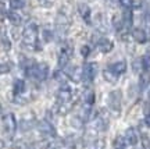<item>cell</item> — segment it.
Masks as SVG:
<instances>
[{"label":"cell","instance_id":"836d02e7","mask_svg":"<svg viewBox=\"0 0 150 149\" xmlns=\"http://www.w3.org/2000/svg\"><path fill=\"white\" fill-rule=\"evenodd\" d=\"M120 3L124 9H131L134 6V0H120Z\"/></svg>","mask_w":150,"mask_h":149},{"label":"cell","instance_id":"1f68e13d","mask_svg":"<svg viewBox=\"0 0 150 149\" xmlns=\"http://www.w3.org/2000/svg\"><path fill=\"white\" fill-rule=\"evenodd\" d=\"M106 148V141L103 138H97L95 141V149H104Z\"/></svg>","mask_w":150,"mask_h":149},{"label":"cell","instance_id":"8d00e7d4","mask_svg":"<svg viewBox=\"0 0 150 149\" xmlns=\"http://www.w3.org/2000/svg\"><path fill=\"white\" fill-rule=\"evenodd\" d=\"M145 123H146V125H147V127H150V114H147V116H146Z\"/></svg>","mask_w":150,"mask_h":149},{"label":"cell","instance_id":"2e32d148","mask_svg":"<svg viewBox=\"0 0 150 149\" xmlns=\"http://www.w3.org/2000/svg\"><path fill=\"white\" fill-rule=\"evenodd\" d=\"M31 99H32V95H31L29 91H24L20 95L13 96V102L17 103V105H25L28 102H31Z\"/></svg>","mask_w":150,"mask_h":149},{"label":"cell","instance_id":"44dd1931","mask_svg":"<svg viewBox=\"0 0 150 149\" xmlns=\"http://www.w3.org/2000/svg\"><path fill=\"white\" fill-rule=\"evenodd\" d=\"M72 102H67V103H57V113L60 116H67L68 113L72 110Z\"/></svg>","mask_w":150,"mask_h":149},{"label":"cell","instance_id":"484cf974","mask_svg":"<svg viewBox=\"0 0 150 149\" xmlns=\"http://www.w3.org/2000/svg\"><path fill=\"white\" fill-rule=\"evenodd\" d=\"M127 146H129V145L127 144L124 137H117L114 139V148L115 149H127Z\"/></svg>","mask_w":150,"mask_h":149},{"label":"cell","instance_id":"e575fe53","mask_svg":"<svg viewBox=\"0 0 150 149\" xmlns=\"http://www.w3.org/2000/svg\"><path fill=\"white\" fill-rule=\"evenodd\" d=\"M81 54H82L83 57H88V56L91 54V48H89L88 45H85V46H82V48H81Z\"/></svg>","mask_w":150,"mask_h":149},{"label":"cell","instance_id":"f35d334b","mask_svg":"<svg viewBox=\"0 0 150 149\" xmlns=\"http://www.w3.org/2000/svg\"><path fill=\"white\" fill-rule=\"evenodd\" d=\"M0 110H1V106H0Z\"/></svg>","mask_w":150,"mask_h":149},{"label":"cell","instance_id":"f1b7e54d","mask_svg":"<svg viewBox=\"0 0 150 149\" xmlns=\"http://www.w3.org/2000/svg\"><path fill=\"white\" fill-rule=\"evenodd\" d=\"M140 64H142L143 71H150V54H145L140 59Z\"/></svg>","mask_w":150,"mask_h":149},{"label":"cell","instance_id":"52a82bcc","mask_svg":"<svg viewBox=\"0 0 150 149\" xmlns=\"http://www.w3.org/2000/svg\"><path fill=\"white\" fill-rule=\"evenodd\" d=\"M82 74H83V81L88 82V84H91L97 74V64L96 63H85V66L82 67Z\"/></svg>","mask_w":150,"mask_h":149},{"label":"cell","instance_id":"83f0119b","mask_svg":"<svg viewBox=\"0 0 150 149\" xmlns=\"http://www.w3.org/2000/svg\"><path fill=\"white\" fill-rule=\"evenodd\" d=\"M83 120L81 118V116H74V117L71 118V125L74 128H78V130H81V128L83 127Z\"/></svg>","mask_w":150,"mask_h":149},{"label":"cell","instance_id":"5b68a950","mask_svg":"<svg viewBox=\"0 0 150 149\" xmlns=\"http://www.w3.org/2000/svg\"><path fill=\"white\" fill-rule=\"evenodd\" d=\"M38 131L40 133L42 137H46V138L56 137V128L53 127V124L49 120H42V121L38 123Z\"/></svg>","mask_w":150,"mask_h":149},{"label":"cell","instance_id":"30bf717a","mask_svg":"<svg viewBox=\"0 0 150 149\" xmlns=\"http://www.w3.org/2000/svg\"><path fill=\"white\" fill-rule=\"evenodd\" d=\"M124 138H125V141H127V144L129 145V146H134V145H136L138 142H139V131L136 130L135 127H129L127 131H125V135H124Z\"/></svg>","mask_w":150,"mask_h":149},{"label":"cell","instance_id":"9a60e30c","mask_svg":"<svg viewBox=\"0 0 150 149\" xmlns=\"http://www.w3.org/2000/svg\"><path fill=\"white\" fill-rule=\"evenodd\" d=\"M33 123H35V116L32 113L29 114H25L24 117L21 118V130L22 131H28L33 127Z\"/></svg>","mask_w":150,"mask_h":149},{"label":"cell","instance_id":"d6986e66","mask_svg":"<svg viewBox=\"0 0 150 149\" xmlns=\"http://www.w3.org/2000/svg\"><path fill=\"white\" fill-rule=\"evenodd\" d=\"M132 22H134V17H132V10L131 9H125L122 16V24L125 29H129L132 27Z\"/></svg>","mask_w":150,"mask_h":149},{"label":"cell","instance_id":"ac0fdd59","mask_svg":"<svg viewBox=\"0 0 150 149\" xmlns=\"http://www.w3.org/2000/svg\"><path fill=\"white\" fill-rule=\"evenodd\" d=\"M24 91H27V85H25V81L18 80V78H17V80L14 81V84H13V96L20 95V93H22Z\"/></svg>","mask_w":150,"mask_h":149},{"label":"cell","instance_id":"8fae6325","mask_svg":"<svg viewBox=\"0 0 150 149\" xmlns=\"http://www.w3.org/2000/svg\"><path fill=\"white\" fill-rule=\"evenodd\" d=\"M65 75L70 78L71 81H74V82H81V81H83V74H82V68L81 67H71L70 71H67Z\"/></svg>","mask_w":150,"mask_h":149},{"label":"cell","instance_id":"4316f807","mask_svg":"<svg viewBox=\"0 0 150 149\" xmlns=\"http://www.w3.org/2000/svg\"><path fill=\"white\" fill-rule=\"evenodd\" d=\"M8 6L10 0H0V16H7L8 14Z\"/></svg>","mask_w":150,"mask_h":149},{"label":"cell","instance_id":"d590c367","mask_svg":"<svg viewBox=\"0 0 150 149\" xmlns=\"http://www.w3.org/2000/svg\"><path fill=\"white\" fill-rule=\"evenodd\" d=\"M42 149H57V145H56V142H54V141H47L46 144L43 145Z\"/></svg>","mask_w":150,"mask_h":149},{"label":"cell","instance_id":"4dcf8cb0","mask_svg":"<svg viewBox=\"0 0 150 149\" xmlns=\"http://www.w3.org/2000/svg\"><path fill=\"white\" fill-rule=\"evenodd\" d=\"M11 71V64L7 63V61H3L0 60V74H7Z\"/></svg>","mask_w":150,"mask_h":149},{"label":"cell","instance_id":"3957f363","mask_svg":"<svg viewBox=\"0 0 150 149\" xmlns=\"http://www.w3.org/2000/svg\"><path fill=\"white\" fill-rule=\"evenodd\" d=\"M3 130L7 138H13L17 131V120L13 113H7L3 116Z\"/></svg>","mask_w":150,"mask_h":149},{"label":"cell","instance_id":"5bb4252c","mask_svg":"<svg viewBox=\"0 0 150 149\" xmlns=\"http://www.w3.org/2000/svg\"><path fill=\"white\" fill-rule=\"evenodd\" d=\"M132 38H134L135 42H138V43L147 42V34H146V31L142 29V28H135L134 31H132Z\"/></svg>","mask_w":150,"mask_h":149},{"label":"cell","instance_id":"7a4b0ae2","mask_svg":"<svg viewBox=\"0 0 150 149\" xmlns=\"http://www.w3.org/2000/svg\"><path fill=\"white\" fill-rule=\"evenodd\" d=\"M25 74L31 78V80L36 81V82H42L47 78L49 75V66L46 63H32L25 68Z\"/></svg>","mask_w":150,"mask_h":149},{"label":"cell","instance_id":"74e56055","mask_svg":"<svg viewBox=\"0 0 150 149\" xmlns=\"http://www.w3.org/2000/svg\"><path fill=\"white\" fill-rule=\"evenodd\" d=\"M0 149H4V141L0 139Z\"/></svg>","mask_w":150,"mask_h":149},{"label":"cell","instance_id":"6da1fadb","mask_svg":"<svg viewBox=\"0 0 150 149\" xmlns=\"http://www.w3.org/2000/svg\"><path fill=\"white\" fill-rule=\"evenodd\" d=\"M39 28L35 22H29L27 27L24 28V31H22V42L21 45L24 46L25 49L28 50H40L39 48Z\"/></svg>","mask_w":150,"mask_h":149},{"label":"cell","instance_id":"603a6c76","mask_svg":"<svg viewBox=\"0 0 150 149\" xmlns=\"http://www.w3.org/2000/svg\"><path fill=\"white\" fill-rule=\"evenodd\" d=\"M150 84V71H143L139 77V86L140 89H146Z\"/></svg>","mask_w":150,"mask_h":149},{"label":"cell","instance_id":"7c38bea8","mask_svg":"<svg viewBox=\"0 0 150 149\" xmlns=\"http://www.w3.org/2000/svg\"><path fill=\"white\" fill-rule=\"evenodd\" d=\"M78 11H79L82 20H83L86 24H91V16H92L91 7L88 4H85V3H81V4L78 6Z\"/></svg>","mask_w":150,"mask_h":149},{"label":"cell","instance_id":"cb8c5ba5","mask_svg":"<svg viewBox=\"0 0 150 149\" xmlns=\"http://www.w3.org/2000/svg\"><path fill=\"white\" fill-rule=\"evenodd\" d=\"M7 17H8V20H10L11 24H14L16 27H18V25L22 24V16H20V14L16 13V11H8Z\"/></svg>","mask_w":150,"mask_h":149},{"label":"cell","instance_id":"ba28073f","mask_svg":"<svg viewBox=\"0 0 150 149\" xmlns=\"http://www.w3.org/2000/svg\"><path fill=\"white\" fill-rule=\"evenodd\" d=\"M57 102L59 103L72 102V89L67 84H63L57 91Z\"/></svg>","mask_w":150,"mask_h":149},{"label":"cell","instance_id":"8992f818","mask_svg":"<svg viewBox=\"0 0 150 149\" xmlns=\"http://www.w3.org/2000/svg\"><path fill=\"white\" fill-rule=\"evenodd\" d=\"M68 27H70V20L67 18V16H64V14H59L57 21H56V32H57V35H59L61 39L67 35Z\"/></svg>","mask_w":150,"mask_h":149},{"label":"cell","instance_id":"e0dca14e","mask_svg":"<svg viewBox=\"0 0 150 149\" xmlns=\"http://www.w3.org/2000/svg\"><path fill=\"white\" fill-rule=\"evenodd\" d=\"M0 41H1V45L4 46L6 50H10V48H11V41L8 39L7 29H6L4 25H1V27H0Z\"/></svg>","mask_w":150,"mask_h":149},{"label":"cell","instance_id":"d4e9b609","mask_svg":"<svg viewBox=\"0 0 150 149\" xmlns=\"http://www.w3.org/2000/svg\"><path fill=\"white\" fill-rule=\"evenodd\" d=\"M83 102H85V105H88V106H91V107L95 103V92L92 89H86L83 92Z\"/></svg>","mask_w":150,"mask_h":149},{"label":"cell","instance_id":"ffe728a7","mask_svg":"<svg viewBox=\"0 0 150 149\" xmlns=\"http://www.w3.org/2000/svg\"><path fill=\"white\" fill-rule=\"evenodd\" d=\"M108 68H111L115 74H118V75H121V74H124L125 71H127V68H128V64L125 63V61H117V63H114V64H111Z\"/></svg>","mask_w":150,"mask_h":149},{"label":"cell","instance_id":"7402d4cb","mask_svg":"<svg viewBox=\"0 0 150 149\" xmlns=\"http://www.w3.org/2000/svg\"><path fill=\"white\" fill-rule=\"evenodd\" d=\"M103 78L107 81L108 84H115L118 81V74H115L111 68H106L103 71Z\"/></svg>","mask_w":150,"mask_h":149},{"label":"cell","instance_id":"f546056e","mask_svg":"<svg viewBox=\"0 0 150 149\" xmlns=\"http://www.w3.org/2000/svg\"><path fill=\"white\" fill-rule=\"evenodd\" d=\"M25 6V0H10V7L13 10H18Z\"/></svg>","mask_w":150,"mask_h":149},{"label":"cell","instance_id":"277c9868","mask_svg":"<svg viewBox=\"0 0 150 149\" xmlns=\"http://www.w3.org/2000/svg\"><path fill=\"white\" fill-rule=\"evenodd\" d=\"M121 92L120 91H112L108 93V98H107V105H108V109L111 110L112 114L118 116L121 113Z\"/></svg>","mask_w":150,"mask_h":149},{"label":"cell","instance_id":"9c48e42d","mask_svg":"<svg viewBox=\"0 0 150 149\" xmlns=\"http://www.w3.org/2000/svg\"><path fill=\"white\" fill-rule=\"evenodd\" d=\"M71 56H72V48H70V46L61 48V50H60V53H59V67L60 68L67 67Z\"/></svg>","mask_w":150,"mask_h":149},{"label":"cell","instance_id":"4fadbf2b","mask_svg":"<svg viewBox=\"0 0 150 149\" xmlns=\"http://www.w3.org/2000/svg\"><path fill=\"white\" fill-rule=\"evenodd\" d=\"M97 49L102 52V53H110L112 49H114V43L111 41H108L106 38H103L100 39L99 42H97Z\"/></svg>","mask_w":150,"mask_h":149},{"label":"cell","instance_id":"d6a6232c","mask_svg":"<svg viewBox=\"0 0 150 149\" xmlns=\"http://www.w3.org/2000/svg\"><path fill=\"white\" fill-rule=\"evenodd\" d=\"M52 38H53V34H52V32L49 31V29H43V41H45V42H50Z\"/></svg>","mask_w":150,"mask_h":149}]
</instances>
